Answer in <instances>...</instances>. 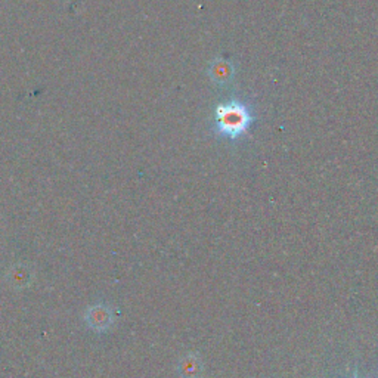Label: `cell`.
I'll return each instance as SVG.
<instances>
[{"mask_svg":"<svg viewBox=\"0 0 378 378\" xmlns=\"http://www.w3.org/2000/svg\"><path fill=\"white\" fill-rule=\"evenodd\" d=\"M256 116L251 105L240 98L219 102L213 111L212 132L228 142L241 141L253 128Z\"/></svg>","mask_w":378,"mask_h":378,"instance_id":"1","label":"cell"},{"mask_svg":"<svg viewBox=\"0 0 378 378\" xmlns=\"http://www.w3.org/2000/svg\"><path fill=\"white\" fill-rule=\"evenodd\" d=\"M85 322L96 332L108 331L114 324L113 309L105 303L93 305L85 312Z\"/></svg>","mask_w":378,"mask_h":378,"instance_id":"2","label":"cell"},{"mask_svg":"<svg viewBox=\"0 0 378 378\" xmlns=\"http://www.w3.org/2000/svg\"><path fill=\"white\" fill-rule=\"evenodd\" d=\"M210 80L216 83L218 86H225L235 76V66L229 56H219L210 62L208 66Z\"/></svg>","mask_w":378,"mask_h":378,"instance_id":"3","label":"cell"},{"mask_svg":"<svg viewBox=\"0 0 378 378\" xmlns=\"http://www.w3.org/2000/svg\"><path fill=\"white\" fill-rule=\"evenodd\" d=\"M182 378H200L203 374V364L197 354H186L179 364Z\"/></svg>","mask_w":378,"mask_h":378,"instance_id":"4","label":"cell"},{"mask_svg":"<svg viewBox=\"0 0 378 378\" xmlns=\"http://www.w3.org/2000/svg\"><path fill=\"white\" fill-rule=\"evenodd\" d=\"M353 378H358V375H356V374H354V377H353Z\"/></svg>","mask_w":378,"mask_h":378,"instance_id":"5","label":"cell"}]
</instances>
